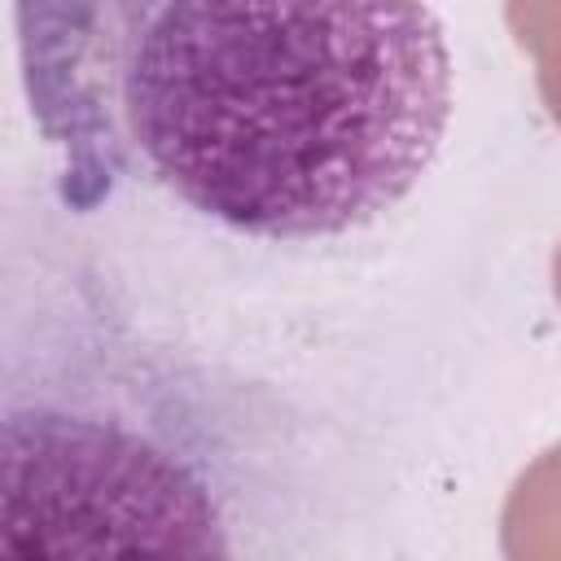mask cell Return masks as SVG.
<instances>
[{
    "label": "cell",
    "mask_w": 561,
    "mask_h": 561,
    "mask_svg": "<svg viewBox=\"0 0 561 561\" xmlns=\"http://www.w3.org/2000/svg\"><path fill=\"white\" fill-rule=\"evenodd\" d=\"M508 557H561V447L543 451L504 504Z\"/></svg>",
    "instance_id": "3"
},
{
    "label": "cell",
    "mask_w": 561,
    "mask_h": 561,
    "mask_svg": "<svg viewBox=\"0 0 561 561\" xmlns=\"http://www.w3.org/2000/svg\"><path fill=\"white\" fill-rule=\"evenodd\" d=\"M513 39L535 57V79L548 114L561 123V0H504Z\"/></svg>",
    "instance_id": "4"
},
{
    "label": "cell",
    "mask_w": 561,
    "mask_h": 561,
    "mask_svg": "<svg viewBox=\"0 0 561 561\" xmlns=\"http://www.w3.org/2000/svg\"><path fill=\"white\" fill-rule=\"evenodd\" d=\"M224 552L206 486L123 425L31 412L4 425V548Z\"/></svg>",
    "instance_id": "2"
},
{
    "label": "cell",
    "mask_w": 561,
    "mask_h": 561,
    "mask_svg": "<svg viewBox=\"0 0 561 561\" xmlns=\"http://www.w3.org/2000/svg\"><path fill=\"white\" fill-rule=\"evenodd\" d=\"M31 114L96 206L158 180L254 237H333L425 175L451 57L425 0H18Z\"/></svg>",
    "instance_id": "1"
},
{
    "label": "cell",
    "mask_w": 561,
    "mask_h": 561,
    "mask_svg": "<svg viewBox=\"0 0 561 561\" xmlns=\"http://www.w3.org/2000/svg\"><path fill=\"white\" fill-rule=\"evenodd\" d=\"M552 289H557V298H561V245H557V254H552Z\"/></svg>",
    "instance_id": "5"
}]
</instances>
